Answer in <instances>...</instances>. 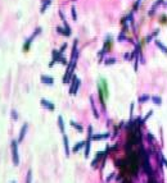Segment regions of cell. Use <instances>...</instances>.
Wrapping results in <instances>:
<instances>
[{"label": "cell", "mask_w": 167, "mask_h": 183, "mask_svg": "<svg viewBox=\"0 0 167 183\" xmlns=\"http://www.w3.org/2000/svg\"><path fill=\"white\" fill-rule=\"evenodd\" d=\"M40 104H41V106L45 108V109H48V110H54L55 109V105L53 104V102H50L49 100H46V99H41L40 100Z\"/></svg>", "instance_id": "52a82bcc"}, {"label": "cell", "mask_w": 167, "mask_h": 183, "mask_svg": "<svg viewBox=\"0 0 167 183\" xmlns=\"http://www.w3.org/2000/svg\"><path fill=\"white\" fill-rule=\"evenodd\" d=\"M117 40L120 41V42H122V41H125V40H127V37L123 35V32H121L120 35H118V37H117Z\"/></svg>", "instance_id": "83f0119b"}, {"label": "cell", "mask_w": 167, "mask_h": 183, "mask_svg": "<svg viewBox=\"0 0 167 183\" xmlns=\"http://www.w3.org/2000/svg\"><path fill=\"white\" fill-rule=\"evenodd\" d=\"M104 154H105V151H104V152H102V151H100V152L96 154V156H95L94 159H93V163H91V166H93V168L98 166L99 161H100V158H102V156H104Z\"/></svg>", "instance_id": "7c38bea8"}, {"label": "cell", "mask_w": 167, "mask_h": 183, "mask_svg": "<svg viewBox=\"0 0 167 183\" xmlns=\"http://www.w3.org/2000/svg\"><path fill=\"white\" fill-rule=\"evenodd\" d=\"M123 58H125L126 60H133V56H131V54H130V53L123 54Z\"/></svg>", "instance_id": "1f68e13d"}, {"label": "cell", "mask_w": 167, "mask_h": 183, "mask_svg": "<svg viewBox=\"0 0 167 183\" xmlns=\"http://www.w3.org/2000/svg\"><path fill=\"white\" fill-rule=\"evenodd\" d=\"M57 32L60 35H64V36H69L71 32H68L66 28H62V27H57Z\"/></svg>", "instance_id": "cb8c5ba5"}, {"label": "cell", "mask_w": 167, "mask_h": 183, "mask_svg": "<svg viewBox=\"0 0 167 183\" xmlns=\"http://www.w3.org/2000/svg\"><path fill=\"white\" fill-rule=\"evenodd\" d=\"M150 100L153 101L154 105H158V106H159V105H162V99H161V96H153Z\"/></svg>", "instance_id": "603a6c76"}, {"label": "cell", "mask_w": 167, "mask_h": 183, "mask_svg": "<svg viewBox=\"0 0 167 183\" xmlns=\"http://www.w3.org/2000/svg\"><path fill=\"white\" fill-rule=\"evenodd\" d=\"M12 117L14 118V119H17V118H18V115H17V113H15V110H13V111H12Z\"/></svg>", "instance_id": "d6a6232c"}, {"label": "cell", "mask_w": 167, "mask_h": 183, "mask_svg": "<svg viewBox=\"0 0 167 183\" xmlns=\"http://www.w3.org/2000/svg\"><path fill=\"white\" fill-rule=\"evenodd\" d=\"M117 63V59L113 56H111V58H107V59L104 60V64L105 65H112V64H116Z\"/></svg>", "instance_id": "7402d4cb"}, {"label": "cell", "mask_w": 167, "mask_h": 183, "mask_svg": "<svg viewBox=\"0 0 167 183\" xmlns=\"http://www.w3.org/2000/svg\"><path fill=\"white\" fill-rule=\"evenodd\" d=\"M51 55H53V59H51V62L49 63V67H53L57 62H59L60 64H63V65H64V64H68V63H67V60H66V58H64V56L62 55V54L59 53V51L53 50Z\"/></svg>", "instance_id": "3957f363"}, {"label": "cell", "mask_w": 167, "mask_h": 183, "mask_svg": "<svg viewBox=\"0 0 167 183\" xmlns=\"http://www.w3.org/2000/svg\"><path fill=\"white\" fill-rule=\"evenodd\" d=\"M80 85H81V81L77 78L76 76H72L71 78V87H69V94L71 95H76L77 91L80 88Z\"/></svg>", "instance_id": "277c9868"}, {"label": "cell", "mask_w": 167, "mask_h": 183, "mask_svg": "<svg viewBox=\"0 0 167 183\" xmlns=\"http://www.w3.org/2000/svg\"><path fill=\"white\" fill-rule=\"evenodd\" d=\"M63 146H64V152H66V156H69L71 150H69V143H68V137L67 134H63Z\"/></svg>", "instance_id": "9c48e42d"}, {"label": "cell", "mask_w": 167, "mask_h": 183, "mask_svg": "<svg viewBox=\"0 0 167 183\" xmlns=\"http://www.w3.org/2000/svg\"><path fill=\"white\" fill-rule=\"evenodd\" d=\"M161 161H162V164L165 165V166H167V159H166L165 156L162 155V154H161Z\"/></svg>", "instance_id": "4dcf8cb0"}, {"label": "cell", "mask_w": 167, "mask_h": 183, "mask_svg": "<svg viewBox=\"0 0 167 183\" xmlns=\"http://www.w3.org/2000/svg\"><path fill=\"white\" fill-rule=\"evenodd\" d=\"M27 128H28V124H27V123H25V124H23V127L21 128V133H19V137H18V143H21L22 141H23L25 136H26V132H27Z\"/></svg>", "instance_id": "8fae6325"}, {"label": "cell", "mask_w": 167, "mask_h": 183, "mask_svg": "<svg viewBox=\"0 0 167 183\" xmlns=\"http://www.w3.org/2000/svg\"><path fill=\"white\" fill-rule=\"evenodd\" d=\"M71 126L75 128V129L79 131V132H82V131H84V127L81 126V124L77 123V122H75V120H71Z\"/></svg>", "instance_id": "44dd1931"}, {"label": "cell", "mask_w": 167, "mask_h": 183, "mask_svg": "<svg viewBox=\"0 0 167 183\" xmlns=\"http://www.w3.org/2000/svg\"><path fill=\"white\" fill-rule=\"evenodd\" d=\"M162 3H163V0H158V1L154 3L153 6L150 8V10H149V15H153V14H154V12H156V9L158 8V6H159L161 4H162Z\"/></svg>", "instance_id": "ffe728a7"}, {"label": "cell", "mask_w": 167, "mask_h": 183, "mask_svg": "<svg viewBox=\"0 0 167 183\" xmlns=\"http://www.w3.org/2000/svg\"><path fill=\"white\" fill-rule=\"evenodd\" d=\"M58 127H59L60 133L64 134V120H63L62 115H59V117H58Z\"/></svg>", "instance_id": "ac0fdd59"}, {"label": "cell", "mask_w": 167, "mask_h": 183, "mask_svg": "<svg viewBox=\"0 0 167 183\" xmlns=\"http://www.w3.org/2000/svg\"><path fill=\"white\" fill-rule=\"evenodd\" d=\"M40 32H41V27H37L36 30H35V32H34V33H32L31 36L27 38V41H26V42H25V45H23V50H25V51H28V47H30L31 42H32V41H34V38L36 37L37 35L40 33Z\"/></svg>", "instance_id": "8992f818"}, {"label": "cell", "mask_w": 167, "mask_h": 183, "mask_svg": "<svg viewBox=\"0 0 167 183\" xmlns=\"http://www.w3.org/2000/svg\"><path fill=\"white\" fill-rule=\"evenodd\" d=\"M109 137V133L105 132V133H100V134H94L93 136V140L94 141H102V140H107Z\"/></svg>", "instance_id": "5bb4252c"}, {"label": "cell", "mask_w": 167, "mask_h": 183, "mask_svg": "<svg viewBox=\"0 0 167 183\" xmlns=\"http://www.w3.org/2000/svg\"><path fill=\"white\" fill-rule=\"evenodd\" d=\"M90 147H91V140H86L85 141V152H84L85 158H88L90 155Z\"/></svg>", "instance_id": "e0dca14e"}, {"label": "cell", "mask_w": 167, "mask_h": 183, "mask_svg": "<svg viewBox=\"0 0 167 183\" xmlns=\"http://www.w3.org/2000/svg\"><path fill=\"white\" fill-rule=\"evenodd\" d=\"M12 183H15V182H12Z\"/></svg>", "instance_id": "836d02e7"}, {"label": "cell", "mask_w": 167, "mask_h": 183, "mask_svg": "<svg viewBox=\"0 0 167 183\" xmlns=\"http://www.w3.org/2000/svg\"><path fill=\"white\" fill-rule=\"evenodd\" d=\"M154 44L157 45V47H158V49H159L161 51H162L163 54H167V46H166V45H163L159 40H157V38L154 40Z\"/></svg>", "instance_id": "9a60e30c"}, {"label": "cell", "mask_w": 167, "mask_h": 183, "mask_svg": "<svg viewBox=\"0 0 167 183\" xmlns=\"http://www.w3.org/2000/svg\"><path fill=\"white\" fill-rule=\"evenodd\" d=\"M40 79H41V82H43L44 85H48V86L54 85V78H53V77H50V76L43 74V76L40 77Z\"/></svg>", "instance_id": "ba28073f"}, {"label": "cell", "mask_w": 167, "mask_h": 183, "mask_svg": "<svg viewBox=\"0 0 167 183\" xmlns=\"http://www.w3.org/2000/svg\"><path fill=\"white\" fill-rule=\"evenodd\" d=\"M158 33H159V28H157V30H154V31L152 32V33L148 35V36H147L145 38H144V41H145V42L148 44V42H150L152 40H156V37L158 36Z\"/></svg>", "instance_id": "30bf717a"}, {"label": "cell", "mask_w": 167, "mask_h": 183, "mask_svg": "<svg viewBox=\"0 0 167 183\" xmlns=\"http://www.w3.org/2000/svg\"><path fill=\"white\" fill-rule=\"evenodd\" d=\"M140 3H141V0H136V1H135V4H134V6H133V10H134V12H136L138 9H139Z\"/></svg>", "instance_id": "f546056e"}, {"label": "cell", "mask_w": 167, "mask_h": 183, "mask_svg": "<svg viewBox=\"0 0 167 183\" xmlns=\"http://www.w3.org/2000/svg\"><path fill=\"white\" fill-rule=\"evenodd\" d=\"M12 159L14 165L19 164V155H18V141H12Z\"/></svg>", "instance_id": "5b68a950"}, {"label": "cell", "mask_w": 167, "mask_h": 183, "mask_svg": "<svg viewBox=\"0 0 167 183\" xmlns=\"http://www.w3.org/2000/svg\"><path fill=\"white\" fill-rule=\"evenodd\" d=\"M152 99V96H149L148 94H143V95H140L139 96V99H138V102L139 104H145V102H148Z\"/></svg>", "instance_id": "4fadbf2b"}, {"label": "cell", "mask_w": 167, "mask_h": 183, "mask_svg": "<svg viewBox=\"0 0 167 183\" xmlns=\"http://www.w3.org/2000/svg\"><path fill=\"white\" fill-rule=\"evenodd\" d=\"M71 14H72V19H73V21H77V13H76V8H75V6H72V8H71Z\"/></svg>", "instance_id": "4316f807"}, {"label": "cell", "mask_w": 167, "mask_h": 183, "mask_svg": "<svg viewBox=\"0 0 167 183\" xmlns=\"http://www.w3.org/2000/svg\"><path fill=\"white\" fill-rule=\"evenodd\" d=\"M152 115H153V110H149V111H148V114L145 115V117H144V118H141V122H143V124H145V123H147V120L149 119V118L152 117Z\"/></svg>", "instance_id": "484cf974"}, {"label": "cell", "mask_w": 167, "mask_h": 183, "mask_svg": "<svg viewBox=\"0 0 167 183\" xmlns=\"http://www.w3.org/2000/svg\"><path fill=\"white\" fill-rule=\"evenodd\" d=\"M77 42H79L77 40H75V42H73L72 54H71V60H69V63L67 64L66 74L63 76V83H68V82H71V78H72V76H73V70H75V67H76V63H77V58H79Z\"/></svg>", "instance_id": "6da1fadb"}, {"label": "cell", "mask_w": 167, "mask_h": 183, "mask_svg": "<svg viewBox=\"0 0 167 183\" xmlns=\"http://www.w3.org/2000/svg\"><path fill=\"white\" fill-rule=\"evenodd\" d=\"M90 105H91V110H93L94 117L96 118V119H99V113H98V110H96V108L94 105V97H93V96H90Z\"/></svg>", "instance_id": "2e32d148"}, {"label": "cell", "mask_w": 167, "mask_h": 183, "mask_svg": "<svg viewBox=\"0 0 167 183\" xmlns=\"http://www.w3.org/2000/svg\"><path fill=\"white\" fill-rule=\"evenodd\" d=\"M84 146H85V141H80V142L77 143V145H75V146L72 147V152H79Z\"/></svg>", "instance_id": "d6986e66"}, {"label": "cell", "mask_w": 167, "mask_h": 183, "mask_svg": "<svg viewBox=\"0 0 167 183\" xmlns=\"http://www.w3.org/2000/svg\"><path fill=\"white\" fill-rule=\"evenodd\" d=\"M51 3V0H43V6H41V13H44L45 10H46V8L49 6V4Z\"/></svg>", "instance_id": "d4e9b609"}, {"label": "cell", "mask_w": 167, "mask_h": 183, "mask_svg": "<svg viewBox=\"0 0 167 183\" xmlns=\"http://www.w3.org/2000/svg\"><path fill=\"white\" fill-rule=\"evenodd\" d=\"M31 181H32V172L28 170L27 177H26V183H31Z\"/></svg>", "instance_id": "f1b7e54d"}, {"label": "cell", "mask_w": 167, "mask_h": 183, "mask_svg": "<svg viewBox=\"0 0 167 183\" xmlns=\"http://www.w3.org/2000/svg\"><path fill=\"white\" fill-rule=\"evenodd\" d=\"M98 91H99V99H100L102 106H103V109H105L104 101H105V99L108 97V86H107V82H105V79H103V78L99 79Z\"/></svg>", "instance_id": "7a4b0ae2"}]
</instances>
